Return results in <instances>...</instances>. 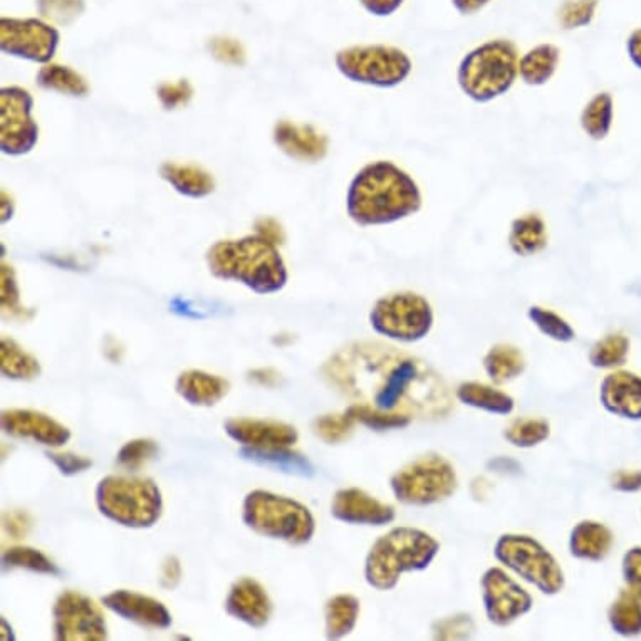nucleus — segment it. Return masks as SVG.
Instances as JSON below:
<instances>
[{
    "label": "nucleus",
    "mask_w": 641,
    "mask_h": 641,
    "mask_svg": "<svg viewBox=\"0 0 641 641\" xmlns=\"http://www.w3.org/2000/svg\"><path fill=\"white\" fill-rule=\"evenodd\" d=\"M440 552V542L417 528H395L376 539L365 562V580L378 591L397 588L401 574L425 571Z\"/></svg>",
    "instance_id": "obj_4"
},
{
    "label": "nucleus",
    "mask_w": 641,
    "mask_h": 641,
    "mask_svg": "<svg viewBox=\"0 0 641 641\" xmlns=\"http://www.w3.org/2000/svg\"><path fill=\"white\" fill-rule=\"evenodd\" d=\"M561 49L551 42H542L519 58V78L526 87L541 88L558 73Z\"/></svg>",
    "instance_id": "obj_26"
},
{
    "label": "nucleus",
    "mask_w": 641,
    "mask_h": 641,
    "mask_svg": "<svg viewBox=\"0 0 641 641\" xmlns=\"http://www.w3.org/2000/svg\"><path fill=\"white\" fill-rule=\"evenodd\" d=\"M61 35L41 19H0V49L8 55L48 64L58 51Z\"/></svg>",
    "instance_id": "obj_14"
},
{
    "label": "nucleus",
    "mask_w": 641,
    "mask_h": 641,
    "mask_svg": "<svg viewBox=\"0 0 641 641\" xmlns=\"http://www.w3.org/2000/svg\"><path fill=\"white\" fill-rule=\"evenodd\" d=\"M326 378L345 397L381 414L440 420L452 397L440 375L417 356L383 343H353L325 366Z\"/></svg>",
    "instance_id": "obj_1"
},
{
    "label": "nucleus",
    "mask_w": 641,
    "mask_h": 641,
    "mask_svg": "<svg viewBox=\"0 0 641 641\" xmlns=\"http://www.w3.org/2000/svg\"><path fill=\"white\" fill-rule=\"evenodd\" d=\"M424 208L417 180L390 160L366 163L346 192V214L359 227L398 224Z\"/></svg>",
    "instance_id": "obj_2"
},
{
    "label": "nucleus",
    "mask_w": 641,
    "mask_h": 641,
    "mask_svg": "<svg viewBox=\"0 0 641 641\" xmlns=\"http://www.w3.org/2000/svg\"><path fill=\"white\" fill-rule=\"evenodd\" d=\"M487 376L497 385L519 378L526 369V358L521 349L512 345H496L484 358Z\"/></svg>",
    "instance_id": "obj_33"
},
{
    "label": "nucleus",
    "mask_w": 641,
    "mask_h": 641,
    "mask_svg": "<svg viewBox=\"0 0 641 641\" xmlns=\"http://www.w3.org/2000/svg\"><path fill=\"white\" fill-rule=\"evenodd\" d=\"M96 506L116 525L149 529L162 518V490L146 477L108 476L98 484Z\"/></svg>",
    "instance_id": "obj_7"
},
{
    "label": "nucleus",
    "mask_w": 641,
    "mask_h": 641,
    "mask_svg": "<svg viewBox=\"0 0 641 641\" xmlns=\"http://www.w3.org/2000/svg\"><path fill=\"white\" fill-rule=\"evenodd\" d=\"M273 610V601L266 588L252 578H241L235 581L225 598V611L235 620L255 630L269 623Z\"/></svg>",
    "instance_id": "obj_20"
},
{
    "label": "nucleus",
    "mask_w": 641,
    "mask_h": 641,
    "mask_svg": "<svg viewBox=\"0 0 641 641\" xmlns=\"http://www.w3.org/2000/svg\"><path fill=\"white\" fill-rule=\"evenodd\" d=\"M494 556L500 564L548 597L561 593L564 588L561 566L554 556L531 536H500L494 546Z\"/></svg>",
    "instance_id": "obj_10"
},
{
    "label": "nucleus",
    "mask_w": 641,
    "mask_h": 641,
    "mask_svg": "<svg viewBox=\"0 0 641 641\" xmlns=\"http://www.w3.org/2000/svg\"><path fill=\"white\" fill-rule=\"evenodd\" d=\"M182 580V566L176 558H166L162 566V587L173 590Z\"/></svg>",
    "instance_id": "obj_51"
},
{
    "label": "nucleus",
    "mask_w": 641,
    "mask_h": 641,
    "mask_svg": "<svg viewBox=\"0 0 641 641\" xmlns=\"http://www.w3.org/2000/svg\"><path fill=\"white\" fill-rule=\"evenodd\" d=\"M600 0H566L558 12L559 26L564 31L584 29L597 18Z\"/></svg>",
    "instance_id": "obj_40"
},
{
    "label": "nucleus",
    "mask_w": 641,
    "mask_h": 641,
    "mask_svg": "<svg viewBox=\"0 0 641 641\" xmlns=\"http://www.w3.org/2000/svg\"><path fill=\"white\" fill-rule=\"evenodd\" d=\"M104 608L146 630H169L173 618L162 601L130 590H116L101 598Z\"/></svg>",
    "instance_id": "obj_18"
},
{
    "label": "nucleus",
    "mask_w": 641,
    "mask_h": 641,
    "mask_svg": "<svg viewBox=\"0 0 641 641\" xmlns=\"http://www.w3.org/2000/svg\"><path fill=\"white\" fill-rule=\"evenodd\" d=\"M39 87L45 91L67 94V96L84 98L90 94V84L83 74L70 67L61 64H44L35 77Z\"/></svg>",
    "instance_id": "obj_34"
},
{
    "label": "nucleus",
    "mask_w": 641,
    "mask_h": 641,
    "mask_svg": "<svg viewBox=\"0 0 641 641\" xmlns=\"http://www.w3.org/2000/svg\"><path fill=\"white\" fill-rule=\"evenodd\" d=\"M32 106L34 98L24 88L0 90V150L4 155H28L38 145L39 126Z\"/></svg>",
    "instance_id": "obj_12"
},
{
    "label": "nucleus",
    "mask_w": 641,
    "mask_h": 641,
    "mask_svg": "<svg viewBox=\"0 0 641 641\" xmlns=\"http://www.w3.org/2000/svg\"><path fill=\"white\" fill-rule=\"evenodd\" d=\"M623 578L628 590L641 600V548H633L623 556Z\"/></svg>",
    "instance_id": "obj_47"
},
{
    "label": "nucleus",
    "mask_w": 641,
    "mask_h": 641,
    "mask_svg": "<svg viewBox=\"0 0 641 641\" xmlns=\"http://www.w3.org/2000/svg\"><path fill=\"white\" fill-rule=\"evenodd\" d=\"M630 355V338L621 333H611L591 346L590 358L594 368L610 369L623 366Z\"/></svg>",
    "instance_id": "obj_36"
},
{
    "label": "nucleus",
    "mask_w": 641,
    "mask_h": 641,
    "mask_svg": "<svg viewBox=\"0 0 641 641\" xmlns=\"http://www.w3.org/2000/svg\"><path fill=\"white\" fill-rule=\"evenodd\" d=\"M333 518L353 526H387L395 521L397 512L390 503L381 502L365 490L348 487L333 497Z\"/></svg>",
    "instance_id": "obj_17"
},
{
    "label": "nucleus",
    "mask_w": 641,
    "mask_h": 641,
    "mask_svg": "<svg viewBox=\"0 0 641 641\" xmlns=\"http://www.w3.org/2000/svg\"><path fill=\"white\" fill-rule=\"evenodd\" d=\"M614 123V100L608 91L594 94L581 111L580 124L584 135L593 142L608 139Z\"/></svg>",
    "instance_id": "obj_30"
},
{
    "label": "nucleus",
    "mask_w": 641,
    "mask_h": 641,
    "mask_svg": "<svg viewBox=\"0 0 641 641\" xmlns=\"http://www.w3.org/2000/svg\"><path fill=\"white\" fill-rule=\"evenodd\" d=\"M519 58L515 42L490 39L460 59L457 84L474 103H492L509 93L518 81Z\"/></svg>",
    "instance_id": "obj_5"
},
{
    "label": "nucleus",
    "mask_w": 641,
    "mask_h": 641,
    "mask_svg": "<svg viewBox=\"0 0 641 641\" xmlns=\"http://www.w3.org/2000/svg\"><path fill=\"white\" fill-rule=\"evenodd\" d=\"M356 421L349 417L348 411L343 415H325L314 420V434L325 440L326 444H339V441L348 440L349 435L353 434Z\"/></svg>",
    "instance_id": "obj_45"
},
{
    "label": "nucleus",
    "mask_w": 641,
    "mask_h": 641,
    "mask_svg": "<svg viewBox=\"0 0 641 641\" xmlns=\"http://www.w3.org/2000/svg\"><path fill=\"white\" fill-rule=\"evenodd\" d=\"M435 313L427 297L411 291L379 297L369 311V325L379 336L398 343H418L434 329Z\"/></svg>",
    "instance_id": "obj_9"
},
{
    "label": "nucleus",
    "mask_w": 641,
    "mask_h": 641,
    "mask_svg": "<svg viewBox=\"0 0 641 641\" xmlns=\"http://www.w3.org/2000/svg\"><path fill=\"white\" fill-rule=\"evenodd\" d=\"M0 369L6 378L18 381H31L39 378L42 372L39 359L8 336L0 339Z\"/></svg>",
    "instance_id": "obj_32"
},
{
    "label": "nucleus",
    "mask_w": 641,
    "mask_h": 641,
    "mask_svg": "<svg viewBox=\"0 0 641 641\" xmlns=\"http://www.w3.org/2000/svg\"><path fill=\"white\" fill-rule=\"evenodd\" d=\"M39 14L59 26L73 24L84 12V0H35Z\"/></svg>",
    "instance_id": "obj_42"
},
{
    "label": "nucleus",
    "mask_w": 641,
    "mask_h": 641,
    "mask_svg": "<svg viewBox=\"0 0 641 641\" xmlns=\"http://www.w3.org/2000/svg\"><path fill=\"white\" fill-rule=\"evenodd\" d=\"M52 631L59 641H103L108 624L103 610L87 594L64 591L52 607Z\"/></svg>",
    "instance_id": "obj_13"
},
{
    "label": "nucleus",
    "mask_w": 641,
    "mask_h": 641,
    "mask_svg": "<svg viewBox=\"0 0 641 641\" xmlns=\"http://www.w3.org/2000/svg\"><path fill=\"white\" fill-rule=\"evenodd\" d=\"M600 400L611 415L641 420V376L631 372L610 373L601 381Z\"/></svg>",
    "instance_id": "obj_22"
},
{
    "label": "nucleus",
    "mask_w": 641,
    "mask_h": 641,
    "mask_svg": "<svg viewBox=\"0 0 641 641\" xmlns=\"http://www.w3.org/2000/svg\"><path fill=\"white\" fill-rule=\"evenodd\" d=\"M211 51L214 58L218 61L225 62V64H242L244 62V51H242L241 44L234 39H214L211 42Z\"/></svg>",
    "instance_id": "obj_49"
},
{
    "label": "nucleus",
    "mask_w": 641,
    "mask_h": 641,
    "mask_svg": "<svg viewBox=\"0 0 641 641\" xmlns=\"http://www.w3.org/2000/svg\"><path fill=\"white\" fill-rule=\"evenodd\" d=\"M492 0H452L454 9L460 16H474L486 9Z\"/></svg>",
    "instance_id": "obj_55"
},
{
    "label": "nucleus",
    "mask_w": 641,
    "mask_h": 641,
    "mask_svg": "<svg viewBox=\"0 0 641 641\" xmlns=\"http://www.w3.org/2000/svg\"><path fill=\"white\" fill-rule=\"evenodd\" d=\"M241 456L245 460L260 464V466L271 467L279 472L291 474V476L311 477L314 467L309 460L301 454L293 452L291 447L283 448H248L242 447Z\"/></svg>",
    "instance_id": "obj_29"
},
{
    "label": "nucleus",
    "mask_w": 641,
    "mask_h": 641,
    "mask_svg": "<svg viewBox=\"0 0 641 641\" xmlns=\"http://www.w3.org/2000/svg\"><path fill=\"white\" fill-rule=\"evenodd\" d=\"M480 584L487 618L496 627H509L535 607L531 594L516 583L503 569H487Z\"/></svg>",
    "instance_id": "obj_15"
},
{
    "label": "nucleus",
    "mask_w": 641,
    "mask_h": 641,
    "mask_svg": "<svg viewBox=\"0 0 641 641\" xmlns=\"http://www.w3.org/2000/svg\"><path fill=\"white\" fill-rule=\"evenodd\" d=\"M613 487L620 492H637V490H641V470L618 472L613 477Z\"/></svg>",
    "instance_id": "obj_52"
},
{
    "label": "nucleus",
    "mask_w": 641,
    "mask_h": 641,
    "mask_svg": "<svg viewBox=\"0 0 641 641\" xmlns=\"http://www.w3.org/2000/svg\"><path fill=\"white\" fill-rule=\"evenodd\" d=\"M49 460L58 467L62 476H77V474L84 472L93 466L87 457L77 456V454L64 452H48Z\"/></svg>",
    "instance_id": "obj_48"
},
{
    "label": "nucleus",
    "mask_w": 641,
    "mask_h": 641,
    "mask_svg": "<svg viewBox=\"0 0 641 641\" xmlns=\"http://www.w3.org/2000/svg\"><path fill=\"white\" fill-rule=\"evenodd\" d=\"M335 67L343 78L363 87L391 90L414 73V61L404 49L387 44L352 45L336 52Z\"/></svg>",
    "instance_id": "obj_8"
},
{
    "label": "nucleus",
    "mask_w": 641,
    "mask_h": 641,
    "mask_svg": "<svg viewBox=\"0 0 641 641\" xmlns=\"http://www.w3.org/2000/svg\"><path fill=\"white\" fill-rule=\"evenodd\" d=\"M528 317L532 325L549 339L558 343H571L576 339L574 328L554 311L542 306H531L528 309Z\"/></svg>",
    "instance_id": "obj_39"
},
{
    "label": "nucleus",
    "mask_w": 641,
    "mask_h": 641,
    "mask_svg": "<svg viewBox=\"0 0 641 641\" xmlns=\"http://www.w3.org/2000/svg\"><path fill=\"white\" fill-rule=\"evenodd\" d=\"M2 566H4L6 571L8 569H29V571L39 572V574H61V569L44 552L26 548V546L9 548L2 556Z\"/></svg>",
    "instance_id": "obj_38"
},
{
    "label": "nucleus",
    "mask_w": 641,
    "mask_h": 641,
    "mask_svg": "<svg viewBox=\"0 0 641 641\" xmlns=\"http://www.w3.org/2000/svg\"><path fill=\"white\" fill-rule=\"evenodd\" d=\"M627 54L637 70L641 71V28L634 29L627 39Z\"/></svg>",
    "instance_id": "obj_54"
},
{
    "label": "nucleus",
    "mask_w": 641,
    "mask_h": 641,
    "mask_svg": "<svg viewBox=\"0 0 641 641\" xmlns=\"http://www.w3.org/2000/svg\"><path fill=\"white\" fill-rule=\"evenodd\" d=\"M175 390L192 407H215L227 397L231 383L201 369H186L176 378Z\"/></svg>",
    "instance_id": "obj_23"
},
{
    "label": "nucleus",
    "mask_w": 641,
    "mask_h": 641,
    "mask_svg": "<svg viewBox=\"0 0 641 641\" xmlns=\"http://www.w3.org/2000/svg\"><path fill=\"white\" fill-rule=\"evenodd\" d=\"M611 630L620 637L641 634V600L630 590H623L608 611Z\"/></svg>",
    "instance_id": "obj_35"
},
{
    "label": "nucleus",
    "mask_w": 641,
    "mask_h": 641,
    "mask_svg": "<svg viewBox=\"0 0 641 641\" xmlns=\"http://www.w3.org/2000/svg\"><path fill=\"white\" fill-rule=\"evenodd\" d=\"M346 411L356 424L365 425L372 430H395V428H405L411 424L410 418L381 414V411L373 410V408L365 407V405L353 404Z\"/></svg>",
    "instance_id": "obj_43"
},
{
    "label": "nucleus",
    "mask_w": 641,
    "mask_h": 641,
    "mask_svg": "<svg viewBox=\"0 0 641 641\" xmlns=\"http://www.w3.org/2000/svg\"><path fill=\"white\" fill-rule=\"evenodd\" d=\"M0 303H2L4 317L26 319L28 311L21 306V293H19L14 269L6 263H2V269H0Z\"/></svg>",
    "instance_id": "obj_44"
},
{
    "label": "nucleus",
    "mask_w": 641,
    "mask_h": 641,
    "mask_svg": "<svg viewBox=\"0 0 641 641\" xmlns=\"http://www.w3.org/2000/svg\"><path fill=\"white\" fill-rule=\"evenodd\" d=\"M362 603L353 594H336L326 601L325 620L328 640H342L355 630Z\"/></svg>",
    "instance_id": "obj_31"
},
{
    "label": "nucleus",
    "mask_w": 641,
    "mask_h": 641,
    "mask_svg": "<svg viewBox=\"0 0 641 641\" xmlns=\"http://www.w3.org/2000/svg\"><path fill=\"white\" fill-rule=\"evenodd\" d=\"M551 425L541 418H518L503 431V438L518 448H532L548 440Z\"/></svg>",
    "instance_id": "obj_37"
},
{
    "label": "nucleus",
    "mask_w": 641,
    "mask_h": 641,
    "mask_svg": "<svg viewBox=\"0 0 641 641\" xmlns=\"http://www.w3.org/2000/svg\"><path fill=\"white\" fill-rule=\"evenodd\" d=\"M205 260L212 276L244 284L263 296L279 293L289 279L276 242L263 234L215 242Z\"/></svg>",
    "instance_id": "obj_3"
},
{
    "label": "nucleus",
    "mask_w": 641,
    "mask_h": 641,
    "mask_svg": "<svg viewBox=\"0 0 641 641\" xmlns=\"http://www.w3.org/2000/svg\"><path fill=\"white\" fill-rule=\"evenodd\" d=\"M224 428L232 440L248 448L293 447L299 440L296 427L277 420L231 418L225 421Z\"/></svg>",
    "instance_id": "obj_19"
},
{
    "label": "nucleus",
    "mask_w": 641,
    "mask_h": 641,
    "mask_svg": "<svg viewBox=\"0 0 641 641\" xmlns=\"http://www.w3.org/2000/svg\"><path fill=\"white\" fill-rule=\"evenodd\" d=\"M549 232L542 215L525 214L510 224L507 244L519 257H532L548 247Z\"/></svg>",
    "instance_id": "obj_27"
},
{
    "label": "nucleus",
    "mask_w": 641,
    "mask_h": 641,
    "mask_svg": "<svg viewBox=\"0 0 641 641\" xmlns=\"http://www.w3.org/2000/svg\"><path fill=\"white\" fill-rule=\"evenodd\" d=\"M192 94H194V91H192V87L186 81L173 84L166 83L159 88L160 101H162L166 110H176V108L189 103Z\"/></svg>",
    "instance_id": "obj_46"
},
{
    "label": "nucleus",
    "mask_w": 641,
    "mask_h": 641,
    "mask_svg": "<svg viewBox=\"0 0 641 641\" xmlns=\"http://www.w3.org/2000/svg\"><path fill=\"white\" fill-rule=\"evenodd\" d=\"M457 400L476 410L492 415H510L515 411L516 401L510 395L479 381H466L456 390Z\"/></svg>",
    "instance_id": "obj_28"
},
{
    "label": "nucleus",
    "mask_w": 641,
    "mask_h": 641,
    "mask_svg": "<svg viewBox=\"0 0 641 641\" xmlns=\"http://www.w3.org/2000/svg\"><path fill=\"white\" fill-rule=\"evenodd\" d=\"M614 536L601 522L583 521L572 528L569 536V551L583 561L600 562L610 556Z\"/></svg>",
    "instance_id": "obj_25"
},
{
    "label": "nucleus",
    "mask_w": 641,
    "mask_h": 641,
    "mask_svg": "<svg viewBox=\"0 0 641 641\" xmlns=\"http://www.w3.org/2000/svg\"><path fill=\"white\" fill-rule=\"evenodd\" d=\"M274 143L289 159L301 163H317L328 155L329 139L313 124L283 120L274 128Z\"/></svg>",
    "instance_id": "obj_21"
},
{
    "label": "nucleus",
    "mask_w": 641,
    "mask_h": 641,
    "mask_svg": "<svg viewBox=\"0 0 641 641\" xmlns=\"http://www.w3.org/2000/svg\"><path fill=\"white\" fill-rule=\"evenodd\" d=\"M28 516L16 512V515L4 516V528L9 535L16 536V539L22 538L29 531Z\"/></svg>",
    "instance_id": "obj_53"
},
{
    "label": "nucleus",
    "mask_w": 641,
    "mask_h": 641,
    "mask_svg": "<svg viewBox=\"0 0 641 641\" xmlns=\"http://www.w3.org/2000/svg\"><path fill=\"white\" fill-rule=\"evenodd\" d=\"M244 525L264 538L304 546L314 538L316 521L304 503L269 490H252L242 506Z\"/></svg>",
    "instance_id": "obj_6"
},
{
    "label": "nucleus",
    "mask_w": 641,
    "mask_h": 641,
    "mask_svg": "<svg viewBox=\"0 0 641 641\" xmlns=\"http://www.w3.org/2000/svg\"><path fill=\"white\" fill-rule=\"evenodd\" d=\"M160 176L183 197L205 199L214 194V176L194 163H163L160 166Z\"/></svg>",
    "instance_id": "obj_24"
},
{
    "label": "nucleus",
    "mask_w": 641,
    "mask_h": 641,
    "mask_svg": "<svg viewBox=\"0 0 641 641\" xmlns=\"http://www.w3.org/2000/svg\"><path fill=\"white\" fill-rule=\"evenodd\" d=\"M0 424L6 435L29 438L45 447H62L71 438V430L67 425L59 424L42 411L28 410V408H11V410L2 411Z\"/></svg>",
    "instance_id": "obj_16"
},
{
    "label": "nucleus",
    "mask_w": 641,
    "mask_h": 641,
    "mask_svg": "<svg viewBox=\"0 0 641 641\" xmlns=\"http://www.w3.org/2000/svg\"><path fill=\"white\" fill-rule=\"evenodd\" d=\"M368 14L375 18H390L400 11L405 0H358Z\"/></svg>",
    "instance_id": "obj_50"
},
{
    "label": "nucleus",
    "mask_w": 641,
    "mask_h": 641,
    "mask_svg": "<svg viewBox=\"0 0 641 641\" xmlns=\"http://www.w3.org/2000/svg\"><path fill=\"white\" fill-rule=\"evenodd\" d=\"M391 490L401 503L434 506L452 497L459 487L456 467L441 456L420 457L398 470L390 480Z\"/></svg>",
    "instance_id": "obj_11"
},
{
    "label": "nucleus",
    "mask_w": 641,
    "mask_h": 641,
    "mask_svg": "<svg viewBox=\"0 0 641 641\" xmlns=\"http://www.w3.org/2000/svg\"><path fill=\"white\" fill-rule=\"evenodd\" d=\"M156 456H159V445L155 441L149 438H136L121 447L118 452V466L130 472H139Z\"/></svg>",
    "instance_id": "obj_41"
}]
</instances>
